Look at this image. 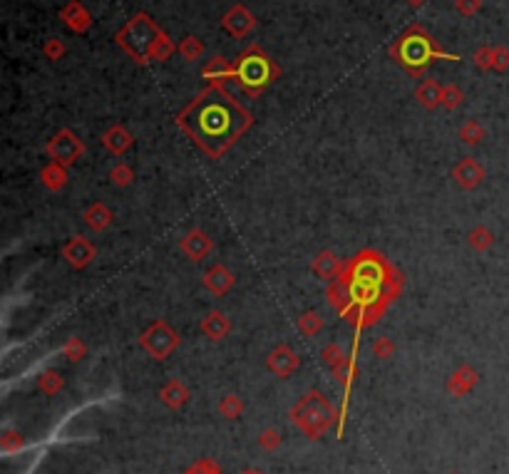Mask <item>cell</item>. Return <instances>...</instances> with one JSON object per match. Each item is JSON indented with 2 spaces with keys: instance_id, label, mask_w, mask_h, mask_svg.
<instances>
[{
  "instance_id": "cell-29",
  "label": "cell",
  "mask_w": 509,
  "mask_h": 474,
  "mask_svg": "<svg viewBox=\"0 0 509 474\" xmlns=\"http://www.w3.org/2000/svg\"><path fill=\"white\" fill-rule=\"evenodd\" d=\"M45 55L50 57V60H60L62 55H65V45L60 43V40L57 38H53V40H48V43H45Z\"/></svg>"
},
{
  "instance_id": "cell-27",
  "label": "cell",
  "mask_w": 509,
  "mask_h": 474,
  "mask_svg": "<svg viewBox=\"0 0 509 474\" xmlns=\"http://www.w3.org/2000/svg\"><path fill=\"white\" fill-rule=\"evenodd\" d=\"M470 243L482 251V248H487L492 243V233L487 231V228H475V231L470 233Z\"/></svg>"
},
{
  "instance_id": "cell-3",
  "label": "cell",
  "mask_w": 509,
  "mask_h": 474,
  "mask_svg": "<svg viewBox=\"0 0 509 474\" xmlns=\"http://www.w3.org/2000/svg\"><path fill=\"white\" fill-rule=\"evenodd\" d=\"M117 45L124 50L134 62H162L167 57L174 55V43L169 40V35L149 18L147 13H139L114 35Z\"/></svg>"
},
{
  "instance_id": "cell-26",
  "label": "cell",
  "mask_w": 509,
  "mask_h": 474,
  "mask_svg": "<svg viewBox=\"0 0 509 474\" xmlns=\"http://www.w3.org/2000/svg\"><path fill=\"white\" fill-rule=\"evenodd\" d=\"M492 70H497V72L509 70V50L502 48V45L495 48V55H492Z\"/></svg>"
},
{
  "instance_id": "cell-4",
  "label": "cell",
  "mask_w": 509,
  "mask_h": 474,
  "mask_svg": "<svg viewBox=\"0 0 509 474\" xmlns=\"http://www.w3.org/2000/svg\"><path fill=\"white\" fill-rule=\"evenodd\" d=\"M390 53L400 65L415 77L423 75L430 62L438 60V57H443V60H457V55L445 53V50H440L438 45H435L433 35H430L423 25H413V28L405 30L398 38V43L390 48Z\"/></svg>"
},
{
  "instance_id": "cell-7",
  "label": "cell",
  "mask_w": 509,
  "mask_h": 474,
  "mask_svg": "<svg viewBox=\"0 0 509 474\" xmlns=\"http://www.w3.org/2000/svg\"><path fill=\"white\" fill-rule=\"evenodd\" d=\"M82 142L75 137V134L70 132V129H60V132L55 134L53 139H50V144H48V152H50V157H53L57 164H72L77 157L82 154Z\"/></svg>"
},
{
  "instance_id": "cell-21",
  "label": "cell",
  "mask_w": 509,
  "mask_h": 474,
  "mask_svg": "<svg viewBox=\"0 0 509 474\" xmlns=\"http://www.w3.org/2000/svg\"><path fill=\"white\" fill-rule=\"evenodd\" d=\"M65 181H67V174L65 169H62V164H57V161H53V164L43 169V184L50 186V189H60V186H65Z\"/></svg>"
},
{
  "instance_id": "cell-11",
  "label": "cell",
  "mask_w": 509,
  "mask_h": 474,
  "mask_svg": "<svg viewBox=\"0 0 509 474\" xmlns=\"http://www.w3.org/2000/svg\"><path fill=\"white\" fill-rule=\"evenodd\" d=\"M181 251H184L186 256L191 258V261H199V258H204L206 253L211 251L209 236H206L204 231H191V233H186V238L181 241Z\"/></svg>"
},
{
  "instance_id": "cell-5",
  "label": "cell",
  "mask_w": 509,
  "mask_h": 474,
  "mask_svg": "<svg viewBox=\"0 0 509 474\" xmlns=\"http://www.w3.org/2000/svg\"><path fill=\"white\" fill-rule=\"evenodd\" d=\"M278 77V67L258 45L246 48L233 62V82L243 87L248 95H261Z\"/></svg>"
},
{
  "instance_id": "cell-12",
  "label": "cell",
  "mask_w": 509,
  "mask_h": 474,
  "mask_svg": "<svg viewBox=\"0 0 509 474\" xmlns=\"http://www.w3.org/2000/svg\"><path fill=\"white\" fill-rule=\"evenodd\" d=\"M65 258L75 266V268H82V266H87L95 258V248H92L85 238H72L65 246Z\"/></svg>"
},
{
  "instance_id": "cell-2",
  "label": "cell",
  "mask_w": 509,
  "mask_h": 474,
  "mask_svg": "<svg viewBox=\"0 0 509 474\" xmlns=\"http://www.w3.org/2000/svg\"><path fill=\"white\" fill-rule=\"evenodd\" d=\"M176 124L211 159H219L251 127V114L221 85H209L176 114Z\"/></svg>"
},
{
  "instance_id": "cell-24",
  "label": "cell",
  "mask_w": 509,
  "mask_h": 474,
  "mask_svg": "<svg viewBox=\"0 0 509 474\" xmlns=\"http://www.w3.org/2000/svg\"><path fill=\"white\" fill-rule=\"evenodd\" d=\"M298 328L306 333V336H316V333L323 328V321H321L316 313H306L303 318H298Z\"/></svg>"
},
{
  "instance_id": "cell-8",
  "label": "cell",
  "mask_w": 509,
  "mask_h": 474,
  "mask_svg": "<svg viewBox=\"0 0 509 474\" xmlns=\"http://www.w3.org/2000/svg\"><path fill=\"white\" fill-rule=\"evenodd\" d=\"M221 25L231 38H246L253 28H256V18L246 5H233L226 10V15L221 18Z\"/></svg>"
},
{
  "instance_id": "cell-20",
  "label": "cell",
  "mask_w": 509,
  "mask_h": 474,
  "mask_svg": "<svg viewBox=\"0 0 509 474\" xmlns=\"http://www.w3.org/2000/svg\"><path fill=\"white\" fill-rule=\"evenodd\" d=\"M85 221H87V226H90V228H95V231H102V228L110 226L112 213H110V209H107L105 204H95V206H90V209H87Z\"/></svg>"
},
{
  "instance_id": "cell-28",
  "label": "cell",
  "mask_w": 509,
  "mask_h": 474,
  "mask_svg": "<svg viewBox=\"0 0 509 474\" xmlns=\"http://www.w3.org/2000/svg\"><path fill=\"white\" fill-rule=\"evenodd\" d=\"M492 55H495V48H480L475 53V65L480 70H492Z\"/></svg>"
},
{
  "instance_id": "cell-17",
  "label": "cell",
  "mask_w": 509,
  "mask_h": 474,
  "mask_svg": "<svg viewBox=\"0 0 509 474\" xmlns=\"http://www.w3.org/2000/svg\"><path fill=\"white\" fill-rule=\"evenodd\" d=\"M313 271L321 276V278H336V276H338V271H341V263H338V258H336L331 251H323V253H318V256H316Z\"/></svg>"
},
{
  "instance_id": "cell-23",
  "label": "cell",
  "mask_w": 509,
  "mask_h": 474,
  "mask_svg": "<svg viewBox=\"0 0 509 474\" xmlns=\"http://www.w3.org/2000/svg\"><path fill=\"white\" fill-rule=\"evenodd\" d=\"M460 137L465 139L467 144H477V142H482V137H485V129H482L477 122H467L465 127L460 129Z\"/></svg>"
},
{
  "instance_id": "cell-18",
  "label": "cell",
  "mask_w": 509,
  "mask_h": 474,
  "mask_svg": "<svg viewBox=\"0 0 509 474\" xmlns=\"http://www.w3.org/2000/svg\"><path fill=\"white\" fill-rule=\"evenodd\" d=\"M129 144H132V134L124 127H112L110 132L105 134V147L114 154H122Z\"/></svg>"
},
{
  "instance_id": "cell-22",
  "label": "cell",
  "mask_w": 509,
  "mask_h": 474,
  "mask_svg": "<svg viewBox=\"0 0 509 474\" xmlns=\"http://www.w3.org/2000/svg\"><path fill=\"white\" fill-rule=\"evenodd\" d=\"M179 53L186 57V60H199L201 53H204V45L199 43V40L194 38V35H189V38L181 40L179 45Z\"/></svg>"
},
{
  "instance_id": "cell-19",
  "label": "cell",
  "mask_w": 509,
  "mask_h": 474,
  "mask_svg": "<svg viewBox=\"0 0 509 474\" xmlns=\"http://www.w3.org/2000/svg\"><path fill=\"white\" fill-rule=\"evenodd\" d=\"M201 331L206 333V336L211 338V341H219V338H224L228 333V321L226 316L221 313H209L204 318V323H201Z\"/></svg>"
},
{
  "instance_id": "cell-25",
  "label": "cell",
  "mask_w": 509,
  "mask_h": 474,
  "mask_svg": "<svg viewBox=\"0 0 509 474\" xmlns=\"http://www.w3.org/2000/svg\"><path fill=\"white\" fill-rule=\"evenodd\" d=\"M462 102V90L457 85H445L443 87V105L455 109Z\"/></svg>"
},
{
  "instance_id": "cell-1",
  "label": "cell",
  "mask_w": 509,
  "mask_h": 474,
  "mask_svg": "<svg viewBox=\"0 0 509 474\" xmlns=\"http://www.w3.org/2000/svg\"><path fill=\"white\" fill-rule=\"evenodd\" d=\"M398 273L385 256L363 251L346 266V273L331 286V306L338 308L348 321L366 328L383 316L398 293Z\"/></svg>"
},
{
  "instance_id": "cell-9",
  "label": "cell",
  "mask_w": 509,
  "mask_h": 474,
  "mask_svg": "<svg viewBox=\"0 0 509 474\" xmlns=\"http://www.w3.org/2000/svg\"><path fill=\"white\" fill-rule=\"evenodd\" d=\"M60 18L72 33H87L92 25V15L87 13V8L80 3V0H70V3L60 10Z\"/></svg>"
},
{
  "instance_id": "cell-6",
  "label": "cell",
  "mask_w": 509,
  "mask_h": 474,
  "mask_svg": "<svg viewBox=\"0 0 509 474\" xmlns=\"http://www.w3.org/2000/svg\"><path fill=\"white\" fill-rule=\"evenodd\" d=\"M176 343H179V338H176V333L171 331L167 323H154V326H149L142 336V346L147 348L154 358H159V360L174 351Z\"/></svg>"
},
{
  "instance_id": "cell-14",
  "label": "cell",
  "mask_w": 509,
  "mask_h": 474,
  "mask_svg": "<svg viewBox=\"0 0 509 474\" xmlns=\"http://www.w3.org/2000/svg\"><path fill=\"white\" fill-rule=\"evenodd\" d=\"M204 77L209 80V85L224 87L226 80H233V65H228L224 57H214V60H209V65L204 67Z\"/></svg>"
},
{
  "instance_id": "cell-13",
  "label": "cell",
  "mask_w": 509,
  "mask_h": 474,
  "mask_svg": "<svg viewBox=\"0 0 509 474\" xmlns=\"http://www.w3.org/2000/svg\"><path fill=\"white\" fill-rule=\"evenodd\" d=\"M204 286L211 291V293L224 296L226 291L233 286V276L228 273V271L224 268V266H214V268H211V271H206V276H204Z\"/></svg>"
},
{
  "instance_id": "cell-16",
  "label": "cell",
  "mask_w": 509,
  "mask_h": 474,
  "mask_svg": "<svg viewBox=\"0 0 509 474\" xmlns=\"http://www.w3.org/2000/svg\"><path fill=\"white\" fill-rule=\"evenodd\" d=\"M268 365H271L273 373L288 375L291 370L298 365V358H296L293 353H291L286 346H281V348H276V351L271 353V358H268Z\"/></svg>"
},
{
  "instance_id": "cell-15",
  "label": "cell",
  "mask_w": 509,
  "mask_h": 474,
  "mask_svg": "<svg viewBox=\"0 0 509 474\" xmlns=\"http://www.w3.org/2000/svg\"><path fill=\"white\" fill-rule=\"evenodd\" d=\"M415 97L423 107L435 109L438 105H443V87L438 85L435 80H425L423 85L415 90Z\"/></svg>"
},
{
  "instance_id": "cell-31",
  "label": "cell",
  "mask_w": 509,
  "mask_h": 474,
  "mask_svg": "<svg viewBox=\"0 0 509 474\" xmlns=\"http://www.w3.org/2000/svg\"><path fill=\"white\" fill-rule=\"evenodd\" d=\"M112 179H114V184H129V179H132V171L127 169V166H117V169L112 171Z\"/></svg>"
},
{
  "instance_id": "cell-10",
  "label": "cell",
  "mask_w": 509,
  "mask_h": 474,
  "mask_svg": "<svg viewBox=\"0 0 509 474\" xmlns=\"http://www.w3.org/2000/svg\"><path fill=\"white\" fill-rule=\"evenodd\" d=\"M453 174H455V179L465 186V189H475V186L485 179V169H482V166L477 164V159H472V157L462 159L460 164L455 166Z\"/></svg>"
},
{
  "instance_id": "cell-30",
  "label": "cell",
  "mask_w": 509,
  "mask_h": 474,
  "mask_svg": "<svg viewBox=\"0 0 509 474\" xmlns=\"http://www.w3.org/2000/svg\"><path fill=\"white\" fill-rule=\"evenodd\" d=\"M455 8L462 15H477V10L482 8V0H455Z\"/></svg>"
},
{
  "instance_id": "cell-32",
  "label": "cell",
  "mask_w": 509,
  "mask_h": 474,
  "mask_svg": "<svg viewBox=\"0 0 509 474\" xmlns=\"http://www.w3.org/2000/svg\"><path fill=\"white\" fill-rule=\"evenodd\" d=\"M405 3H408L410 8H423V5L428 3V0H405Z\"/></svg>"
}]
</instances>
